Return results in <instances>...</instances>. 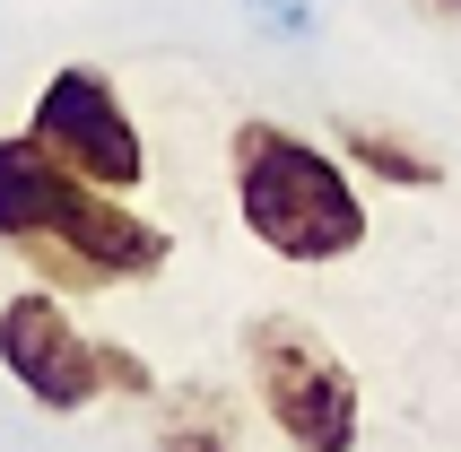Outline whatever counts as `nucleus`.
Here are the masks:
<instances>
[{
    "label": "nucleus",
    "instance_id": "nucleus-10",
    "mask_svg": "<svg viewBox=\"0 0 461 452\" xmlns=\"http://www.w3.org/2000/svg\"><path fill=\"white\" fill-rule=\"evenodd\" d=\"M444 9H461V0H444Z\"/></svg>",
    "mask_w": 461,
    "mask_h": 452
},
{
    "label": "nucleus",
    "instance_id": "nucleus-3",
    "mask_svg": "<svg viewBox=\"0 0 461 452\" xmlns=\"http://www.w3.org/2000/svg\"><path fill=\"white\" fill-rule=\"evenodd\" d=\"M244 357H253L270 427L296 452H357V375H348L305 322L253 313V322H244Z\"/></svg>",
    "mask_w": 461,
    "mask_h": 452
},
{
    "label": "nucleus",
    "instance_id": "nucleus-8",
    "mask_svg": "<svg viewBox=\"0 0 461 452\" xmlns=\"http://www.w3.org/2000/svg\"><path fill=\"white\" fill-rule=\"evenodd\" d=\"M322 9H331V0H244V18H253L261 35H287V44H305L313 26H322Z\"/></svg>",
    "mask_w": 461,
    "mask_h": 452
},
{
    "label": "nucleus",
    "instance_id": "nucleus-5",
    "mask_svg": "<svg viewBox=\"0 0 461 452\" xmlns=\"http://www.w3.org/2000/svg\"><path fill=\"white\" fill-rule=\"evenodd\" d=\"M0 366L35 409L52 418H78V409L104 392V366H96V339L70 322V304L52 287H26V296L0 304Z\"/></svg>",
    "mask_w": 461,
    "mask_h": 452
},
{
    "label": "nucleus",
    "instance_id": "nucleus-2",
    "mask_svg": "<svg viewBox=\"0 0 461 452\" xmlns=\"http://www.w3.org/2000/svg\"><path fill=\"white\" fill-rule=\"evenodd\" d=\"M235 218L270 261H296V270L348 261L366 244V201L339 175V157H322L313 140L279 122L235 131Z\"/></svg>",
    "mask_w": 461,
    "mask_h": 452
},
{
    "label": "nucleus",
    "instance_id": "nucleus-4",
    "mask_svg": "<svg viewBox=\"0 0 461 452\" xmlns=\"http://www.w3.org/2000/svg\"><path fill=\"white\" fill-rule=\"evenodd\" d=\"M26 131L44 140L70 175L104 183V192H140V175H149V149H140V122L122 113V96L104 87L96 70H52L44 96H35V113H26Z\"/></svg>",
    "mask_w": 461,
    "mask_h": 452
},
{
    "label": "nucleus",
    "instance_id": "nucleus-9",
    "mask_svg": "<svg viewBox=\"0 0 461 452\" xmlns=\"http://www.w3.org/2000/svg\"><path fill=\"white\" fill-rule=\"evenodd\" d=\"M96 366H104V392H131V401H157V375H149V366H140L131 348L96 339Z\"/></svg>",
    "mask_w": 461,
    "mask_h": 452
},
{
    "label": "nucleus",
    "instance_id": "nucleus-1",
    "mask_svg": "<svg viewBox=\"0 0 461 452\" xmlns=\"http://www.w3.org/2000/svg\"><path fill=\"white\" fill-rule=\"evenodd\" d=\"M0 244L26 252L52 287H122L175 261V235L140 209H122L104 183L70 175L35 131L0 140Z\"/></svg>",
    "mask_w": 461,
    "mask_h": 452
},
{
    "label": "nucleus",
    "instance_id": "nucleus-6",
    "mask_svg": "<svg viewBox=\"0 0 461 452\" xmlns=\"http://www.w3.org/2000/svg\"><path fill=\"white\" fill-rule=\"evenodd\" d=\"M339 149H348V166L375 175V183H401V192H427V183H436V157L410 149V140H392L384 122H348V131H339Z\"/></svg>",
    "mask_w": 461,
    "mask_h": 452
},
{
    "label": "nucleus",
    "instance_id": "nucleus-7",
    "mask_svg": "<svg viewBox=\"0 0 461 452\" xmlns=\"http://www.w3.org/2000/svg\"><path fill=\"white\" fill-rule=\"evenodd\" d=\"M157 452H235L227 444V418L209 409V392H183V401L157 418Z\"/></svg>",
    "mask_w": 461,
    "mask_h": 452
}]
</instances>
